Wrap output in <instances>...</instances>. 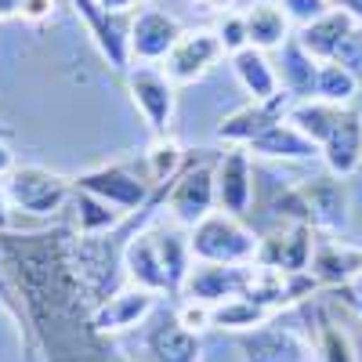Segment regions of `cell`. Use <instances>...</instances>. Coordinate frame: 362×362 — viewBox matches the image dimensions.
<instances>
[{
	"mask_svg": "<svg viewBox=\"0 0 362 362\" xmlns=\"http://www.w3.org/2000/svg\"><path fill=\"white\" fill-rule=\"evenodd\" d=\"M0 261L47 362H109L95 305L73 264L69 232H0Z\"/></svg>",
	"mask_w": 362,
	"mask_h": 362,
	"instance_id": "1",
	"label": "cell"
},
{
	"mask_svg": "<svg viewBox=\"0 0 362 362\" xmlns=\"http://www.w3.org/2000/svg\"><path fill=\"white\" fill-rule=\"evenodd\" d=\"M189 243H192L196 261H206V264H250L257 257L261 239L235 214L214 210V214H206L196 228H189Z\"/></svg>",
	"mask_w": 362,
	"mask_h": 362,
	"instance_id": "2",
	"label": "cell"
},
{
	"mask_svg": "<svg viewBox=\"0 0 362 362\" xmlns=\"http://www.w3.org/2000/svg\"><path fill=\"white\" fill-rule=\"evenodd\" d=\"M73 189H76L73 177L47 170V167H15L4 177V192H8L11 206L22 210V214H33V218L62 214Z\"/></svg>",
	"mask_w": 362,
	"mask_h": 362,
	"instance_id": "3",
	"label": "cell"
},
{
	"mask_svg": "<svg viewBox=\"0 0 362 362\" xmlns=\"http://www.w3.org/2000/svg\"><path fill=\"white\" fill-rule=\"evenodd\" d=\"M163 199H167V210H170L174 225L196 228L206 214H214V210H218L214 167H206V163L185 167L170 181V189H163Z\"/></svg>",
	"mask_w": 362,
	"mask_h": 362,
	"instance_id": "4",
	"label": "cell"
},
{
	"mask_svg": "<svg viewBox=\"0 0 362 362\" xmlns=\"http://www.w3.org/2000/svg\"><path fill=\"white\" fill-rule=\"evenodd\" d=\"M76 18L83 22V29L90 33V40L98 44L102 58L109 62V69L127 73L131 69V15L119 11H105L98 0H69Z\"/></svg>",
	"mask_w": 362,
	"mask_h": 362,
	"instance_id": "5",
	"label": "cell"
},
{
	"mask_svg": "<svg viewBox=\"0 0 362 362\" xmlns=\"http://www.w3.org/2000/svg\"><path fill=\"white\" fill-rule=\"evenodd\" d=\"M76 189L83 192H95L98 199L112 203L116 210H124V214H131V210L145 206L148 203V177H145V167L134 170L127 163H105V167H95L76 177Z\"/></svg>",
	"mask_w": 362,
	"mask_h": 362,
	"instance_id": "6",
	"label": "cell"
},
{
	"mask_svg": "<svg viewBox=\"0 0 362 362\" xmlns=\"http://www.w3.org/2000/svg\"><path fill=\"white\" fill-rule=\"evenodd\" d=\"M127 90H131V102L138 105V112L145 116L148 131H153L156 138L167 134L170 119H174V105H177L174 80L163 69L134 66V69H127Z\"/></svg>",
	"mask_w": 362,
	"mask_h": 362,
	"instance_id": "7",
	"label": "cell"
},
{
	"mask_svg": "<svg viewBox=\"0 0 362 362\" xmlns=\"http://www.w3.org/2000/svg\"><path fill=\"white\" fill-rule=\"evenodd\" d=\"M221 58H225V47H221L214 29H189V33H181L174 51L163 58L167 62L163 73L174 80V87L177 83H196L214 69Z\"/></svg>",
	"mask_w": 362,
	"mask_h": 362,
	"instance_id": "8",
	"label": "cell"
},
{
	"mask_svg": "<svg viewBox=\"0 0 362 362\" xmlns=\"http://www.w3.org/2000/svg\"><path fill=\"white\" fill-rule=\"evenodd\" d=\"M315 239L319 232L312 225H286L283 232H272L257 243V264L264 268H276V272H308L312 254H315Z\"/></svg>",
	"mask_w": 362,
	"mask_h": 362,
	"instance_id": "9",
	"label": "cell"
},
{
	"mask_svg": "<svg viewBox=\"0 0 362 362\" xmlns=\"http://www.w3.org/2000/svg\"><path fill=\"white\" fill-rule=\"evenodd\" d=\"M250 276L254 268L250 264H192L189 279H185V293L189 300H203V305H221V300H232V297H243L247 286H250Z\"/></svg>",
	"mask_w": 362,
	"mask_h": 362,
	"instance_id": "10",
	"label": "cell"
},
{
	"mask_svg": "<svg viewBox=\"0 0 362 362\" xmlns=\"http://www.w3.org/2000/svg\"><path fill=\"white\" fill-rule=\"evenodd\" d=\"M214 189H218V210L225 214H247L254 203V167L247 148L232 145L214 167Z\"/></svg>",
	"mask_w": 362,
	"mask_h": 362,
	"instance_id": "11",
	"label": "cell"
},
{
	"mask_svg": "<svg viewBox=\"0 0 362 362\" xmlns=\"http://www.w3.org/2000/svg\"><path fill=\"white\" fill-rule=\"evenodd\" d=\"M247 362H312V344L286 326H257L239 337Z\"/></svg>",
	"mask_w": 362,
	"mask_h": 362,
	"instance_id": "12",
	"label": "cell"
},
{
	"mask_svg": "<svg viewBox=\"0 0 362 362\" xmlns=\"http://www.w3.org/2000/svg\"><path fill=\"white\" fill-rule=\"evenodd\" d=\"M185 29L177 25V18L148 8L138 11L131 22V62H163L174 51V44L181 40Z\"/></svg>",
	"mask_w": 362,
	"mask_h": 362,
	"instance_id": "13",
	"label": "cell"
},
{
	"mask_svg": "<svg viewBox=\"0 0 362 362\" xmlns=\"http://www.w3.org/2000/svg\"><path fill=\"white\" fill-rule=\"evenodd\" d=\"M308 272L315 276L319 286H351L362 276V247L344 243V239L319 235Z\"/></svg>",
	"mask_w": 362,
	"mask_h": 362,
	"instance_id": "14",
	"label": "cell"
},
{
	"mask_svg": "<svg viewBox=\"0 0 362 362\" xmlns=\"http://www.w3.org/2000/svg\"><path fill=\"white\" fill-rule=\"evenodd\" d=\"M286 90L279 98H272V102H247L243 109H235L228 112L221 124H218V141L225 145H239V148H247L257 134H264L272 124H279V119H286L283 105H286Z\"/></svg>",
	"mask_w": 362,
	"mask_h": 362,
	"instance_id": "15",
	"label": "cell"
},
{
	"mask_svg": "<svg viewBox=\"0 0 362 362\" xmlns=\"http://www.w3.org/2000/svg\"><path fill=\"white\" fill-rule=\"evenodd\" d=\"M319 156H322L326 170L334 177H351L362 167V116L351 105L344 109L334 134L319 145Z\"/></svg>",
	"mask_w": 362,
	"mask_h": 362,
	"instance_id": "16",
	"label": "cell"
},
{
	"mask_svg": "<svg viewBox=\"0 0 362 362\" xmlns=\"http://www.w3.org/2000/svg\"><path fill=\"white\" fill-rule=\"evenodd\" d=\"M297 189L308 203V218H312L315 232H337L348 225V192L341 185V177L326 174V177H315L308 185H297Z\"/></svg>",
	"mask_w": 362,
	"mask_h": 362,
	"instance_id": "17",
	"label": "cell"
},
{
	"mask_svg": "<svg viewBox=\"0 0 362 362\" xmlns=\"http://www.w3.org/2000/svg\"><path fill=\"white\" fill-rule=\"evenodd\" d=\"M156 305V293L153 290H141V286H131V290H116L105 305L95 308V329L105 337V334H124L131 326H141L148 319Z\"/></svg>",
	"mask_w": 362,
	"mask_h": 362,
	"instance_id": "18",
	"label": "cell"
},
{
	"mask_svg": "<svg viewBox=\"0 0 362 362\" xmlns=\"http://www.w3.org/2000/svg\"><path fill=\"white\" fill-rule=\"evenodd\" d=\"M228 58H232V73H235L239 87L250 95V102H272V98L283 95L276 62L268 58V51L243 47V51H235V54H228Z\"/></svg>",
	"mask_w": 362,
	"mask_h": 362,
	"instance_id": "19",
	"label": "cell"
},
{
	"mask_svg": "<svg viewBox=\"0 0 362 362\" xmlns=\"http://www.w3.org/2000/svg\"><path fill=\"white\" fill-rule=\"evenodd\" d=\"M124 268H127V279L134 286H141V290H153V293L170 290V279H167V272H163L153 228L131 235V243L124 247Z\"/></svg>",
	"mask_w": 362,
	"mask_h": 362,
	"instance_id": "20",
	"label": "cell"
},
{
	"mask_svg": "<svg viewBox=\"0 0 362 362\" xmlns=\"http://www.w3.org/2000/svg\"><path fill=\"white\" fill-rule=\"evenodd\" d=\"M276 73H279V83L290 98L305 102V98H315V80H319V58H312L305 51L297 37H290L283 47H279V58H276Z\"/></svg>",
	"mask_w": 362,
	"mask_h": 362,
	"instance_id": "21",
	"label": "cell"
},
{
	"mask_svg": "<svg viewBox=\"0 0 362 362\" xmlns=\"http://www.w3.org/2000/svg\"><path fill=\"white\" fill-rule=\"evenodd\" d=\"M254 156H264V160H286V163H305V160H315L319 156V145L312 138L300 134L290 119H279L272 124L264 134H257L250 145Z\"/></svg>",
	"mask_w": 362,
	"mask_h": 362,
	"instance_id": "22",
	"label": "cell"
},
{
	"mask_svg": "<svg viewBox=\"0 0 362 362\" xmlns=\"http://www.w3.org/2000/svg\"><path fill=\"white\" fill-rule=\"evenodd\" d=\"M243 22H247L250 47L257 51H279L290 40V25H293L276 0H254L243 11Z\"/></svg>",
	"mask_w": 362,
	"mask_h": 362,
	"instance_id": "23",
	"label": "cell"
},
{
	"mask_svg": "<svg viewBox=\"0 0 362 362\" xmlns=\"http://www.w3.org/2000/svg\"><path fill=\"white\" fill-rule=\"evenodd\" d=\"M351 29H355L351 15H344L341 8H329L322 18H315V22H308V25H300V29H297V40L305 44V51H308L312 58H319V62H329Z\"/></svg>",
	"mask_w": 362,
	"mask_h": 362,
	"instance_id": "24",
	"label": "cell"
},
{
	"mask_svg": "<svg viewBox=\"0 0 362 362\" xmlns=\"http://www.w3.org/2000/svg\"><path fill=\"white\" fill-rule=\"evenodd\" d=\"M66 210L73 218L76 235H105V232H112L119 221H124V210H116L112 203L98 199L95 192H83V189H73Z\"/></svg>",
	"mask_w": 362,
	"mask_h": 362,
	"instance_id": "25",
	"label": "cell"
},
{
	"mask_svg": "<svg viewBox=\"0 0 362 362\" xmlns=\"http://www.w3.org/2000/svg\"><path fill=\"white\" fill-rule=\"evenodd\" d=\"M156 235V250H160V261H163V272H167V279H170V293L177 290H185V279H189V272H192V243H189V235L181 232V225L174 228H153Z\"/></svg>",
	"mask_w": 362,
	"mask_h": 362,
	"instance_id": "26",
	"label": "cell"
},
{
	"mask_svg": "<svg viewBox=\"0 0 362 362\" xmlns=\"http://www.w3.org/2000/svg\"><path fill=\"white\" fill-rule=\"evenodd\" d=\"M344 109L348 105H329V102H319V98H305V102H293L286 109V119L305 138H312L315 145H322L329 134H334V127L341 124Z\"/></svg>",
	"mask_w": 362,
	"mask_h": 362,
	"instance_id": "27",
	"label": "cell"
},
{
	"mask_svg": "<svg viewBox=\"0 0 362 362\" xmlns=\"http://www.w3.org/2000/svg\"><path fill=\"white\" fill-rule=\"evenodd\" d=\"M148 348H153V358L156 362H199V351H203L199 334L185 329L177 319H170L160 329H153Z\"/></svg>",
	"mask_w": 362,
	"mask_h": 362,
	"instance_id": "28",
	"label": "cell"
},
{
	"mask_svg": "<svg viewBox=\"0 0 362 362\" xmlns=\"http://www.w3.org/2000/svg\"><path fill=\"white\" fill-rule=\"evenodd\" d=\"M181 160H185V148L174 138L160 134L153 145L145 148V177L153 189H167V181H174L181 174Z\"/></svg>",
	"mask_w": 362,
	"mask_h": 362,
	"instance_id": "29",
	"label": "cell"
},
{
	"mask_svg": "<svg viewBox=\"0 0 362 362\" xmlns=\"http://www.w3.org/2000/svg\"><path fill=\"white\" fill-rule=\"evenodd\" d=\"M358 95V76L344 69L341 62H319V80H315V98L329 105H351Z\"/></svg>",
	"mask_w": 362,
	"mask_h": 362,
	"instance_id": "30",
	"label": "cell"
},
{
	"mask_svg": "<svg viewBox=\"0 0 362 362\" xmlns=\"http://www.w3.org/2000/svg\"><path fill=\"white\" fill-rule=\"evenodd\" d=\"M268 308L254 305V300L247 297H232V300H221V305H214V319H210V326H218V329H257L268 322Z\"/></svg>",
	"mask_w": 362,
	"mask_h": 362,
	"instance_id": "31",
	"label": "cell"
},
{
	"mask_svg": "<svg viewBox=\"0 0 362 362\" xmlns=\"http://www.w3.org/2000/svg\"><path fill=\"white\" fill-rule=\"evenodd\" d=\"M319 355L322 362H355L351 326H341L329 308L319 312Z\"/></svg>",
	"mask_w": 362,
	"mask_h": 362,
	"instance_id": "32",
	"label": "cell"
},
{
	"mask_svg": "<svg viewBox=\"0 0 362 362\" xmlns=\"http://www.w3.org/2000/svg\"><path fill=\"white\" fill-rule=\"evenodd\" d=\"M214 33H218V40H221L225 54H235V51L250 47L247 22H243V15H239V11H225V15L218 18V25H214Z\"/></svg>",
	"mask_w": 362,
	"mask_h": 362,
	"instance_id": "33",
	"label": "cell"
},
{
	"mask_svg": "<svg viewBox=\"0 0 362 362\" xmlns=\"http://www.w3.org/2000/svg\"><path fill=\"white\" fill-rule=\"evenodd\" d=\"M276 4H279V8L286 11V18L297 22V29H300V25L322 18L329 8H334V0H276Z\"/></svg>",
	"mask_w": 362,
	"mask_h": 362,
	"instance_id": "34",
	"label": "cell"
},
{
	"mask_svg": "<svg viewBox=\"0 0 362 362\" xmlns=\"http://www.w3.org/2000/svg\"><path fill=\"white\" fill-rule=\"evenodd\" d=\"M329 62H341L344 69H351L358 80H362V25H355L351 33L344 37V44L337 47V54Z\"/></svg>",
	"mask_w": 362,
	"mask_h": 362,
	"instance_id": "35",
	"label": "cell"
},
{
	"mask_svg": "<svg viewBox=\"0 0 362 362\" xmlns=\"http://www.w3.org/2000/svg\"><path fill=\"white\" fill-rule=\"evenodd\" d=\"M185 329H192V334H199V329L210 326V319H214V308L203 305V300H189V305H181V312L174 315Z\"/></svg>",
	"mask_w": 362,
	"mask_h": 362,
	"instance_id": "36",
	"label": "cell"
},
{
	"mask_svg": "<svg viewBox=\"0 0 362 362\" xmlns=\"http://www.w3.org/2000/svg\"><path fill=\"white\" fill-rule=\"evenodd\" d=\"M54 15V0H22V22H47Z\"/></svg>",
	"mask_w": 362,
	"mask_h": 362,
	"instance_id": "37",
	"label": "cell"
},
{
	"mask_svg": "<svg viewBox=\"0 0 362 362\" xmlns=\"http://www.w3.org/2000/svg\"><path fill=\"white\" fill-rule=\"evenodd\" d=\"M15 228V206L4 192V181H0V232H11Z\"/></svg>",
	"mask_w": 362,
	"mask_h": 362,
	"instance_id": "38",
	"label": "cell"
},
{
	"mask_svg": "<svg viewBox=\"0 0 362 362\" xmlns=\"http://www.w3.org/2000/svg\"><path fill=\"white\" fill-rule=\"evenodd\" d=\"M11 170H15V153H11V145L0 138V181H4Z\"/></svg>",
	"mask_w": 362,
	"mask_h": 362,
	"instance_id": "39",
	"label": "cell"
},
{
	"mask_svg": "<svg viewBox=\"0 0 362 362\" xmlns=\"http://www.w3.org/2000/svg\"><path fill=\"white\" fill-rule=\"evenodd\" d=\"M334 8H341L344 15H351L355 25H362V0H334Z\"/></svg>",
	"mask_w": 362,
	"mask_h": 362,
	"instance_id": "40",
	"label": "cell"
},
{
	"mask_svg": "<svg viewBox=\"0 0 362 362\" xmlns=\"http://www.w3.org/2000/svg\"><path fill=\"white\" fill-rule=\"evenodd\" d=\"M98 4L105 11H119V15H131V8L138 4V0H98Z\"/></svg>",
	"mask_w": 362,
	"mask_h": 362,
	"instance_id": "41",
	"label": "cell"
},
{
	"mask_svg": "<svg viewBox=\"0 0 362 362\" xmlns=\"http://www.w3.org/2000/svg\"><path fill=\"white\" fill-rule=\"evenodd\" d=\"M351 344H355V362H362V319H351Z\"/></svg>",
	"mask_w": 362,
	"mask_h": 362,
	"instance_id": "42",
	"label": "cell"
},
{
	"mask_svg": "<svg viewBox=\"0 0 362 362\" xmlns=\"http://www.w3.org/2000/svg\"><path fill=\"white\" fill-rule=\"evenodd\" d=\"M192 4H199L203 11H221V15H225V11L235 4V0H192Z\"/></svg>",
	"mask_w": 362,
	"mask_h": 362,
	"instance_id": "43",
	"label": "cell"
},
{
	"mask_svg": "<svg viewBox=\"0 0 362 362\" xmlns=\"http://www.w3.org/2000/svg\"><path fill=\"white\" fill-rule=\"evenodd\" d=\"M18 11H22V0H0V22L18 18Z\"/></svg>",
	"mask_w": 362,
	"mask_h": 362,
	"instance_id": "44",
	"label": "cell"
},
{
	"mask_svg": "<svg viewBox=\"0 0 362 362\" xmlns=\"http://www.w3.org/2000/svg\"><path fill=\"white\" fill-rule=\"evenodd\" d=\"M351 286H355V308H358V319H362V276H358Z\"/></svg>",
	"mask_w": 362,
	"mask_h": 362,
	"instance_id": "45",
	"label": "cell"
}]
</instances>
